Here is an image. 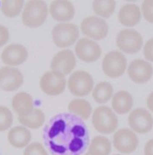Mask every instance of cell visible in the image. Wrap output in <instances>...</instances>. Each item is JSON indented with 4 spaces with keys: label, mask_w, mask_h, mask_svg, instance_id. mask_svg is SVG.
I'll use <instances>...</instances> for the list:
<instances>
[{
    "label": "cell",
    "mask_w": 153,
    "mask_h": 155,
    "mask_svg": "<svg viewBox=\"0 0 153 155\" xmlns=\"http://www.w3.org/2000/svg\"><path fill=\"white\" fill-rule=\"evenodd\" d=\"M50 147L57 155H77L84 149L87 134L82 124L59 120L48 130Z\"/></svg>",
    "instance_id": "cell-1"
},
{
    "label": "cell",
    "mask_w": 153,
    "mask_h": 155,
    "mask_svg": "<svg viewBox=\"0 0 153 155\" xmlns=\"http://www.w3.org/2000/svg\"><path fill=\"white\" fill-rule=\"evenodd\" d=\"M48 15L47 4L41 0H30L25 5L22 12L23 24L28 28H38L43 24Z\"/></svg>",
    "instance_id": "cell-2"
},
{
    "label": "cell",
    "mask_w": 153,
    "mask_h": 155,
    "mask_svg": "<svg viewBox=\"0 0 153 155\" xmlns=\"http://www.w3.org/2000/svg\"><path fill=\"white\" fill-rule=\"evenodd\" d=\"M92 124L95 129L103 134L115 132L119 125L118 117L108 106H99L92 114Z\"/></svg>",
    "instance_id": "cell-3"
},
{
    "label": "cell",
    "mask_w": 153,
    "mask_h": 155,
    "mask_svg": "<svg viewBox=\"0 0 153 155\" xmlns=\"http://www.w3.org/2000/svg\"><path fill=\"white\" fill-rule=\"evenodd\" d=\"M79 36V30L76 24L61 22L56 24L52 30V38L54 44L59 48L71 47Z\"/></svg>",
    "instance_id": "cell-4"
},
{
    "label": "cell",
    "mask_w": 153,
    "mask_h": 155,
    "mask_svg": "<svg viewBox=\"0 0 153 155\" xmlns=\"http://www.w3.org/2000/svg\"><path fill=\"white\" fill-rule=\"evenodd\" d=\"M127 62L125 55L120 52L114 50L104 56L102 68L104 74L112 78H116L124 74Z\"/></svg>",
    "instance_id": "cell-5"
},
{
    "label": "cell",
    "mask_w": 153,
    "mask_h": 155,
    "mask_svg": "<svg viewBox=\"0 0 153 155\" xmlns=\"http://www.w3.org/2000/svg\"><path fill=\"white\" fill-rule=\"evenodd\" d=\"M67 84L71 94L76 97H84L91 92L94 81L89 72L79 70L71 73Z\"/></svg>",
    "instance_id": "cell-6"
},
{
    "label": "cell",
    "mask_w": 153,
    "mask_h": 155,
    "mask_svg": "<svg viewBox=\"0 0 153 155\" xmlns=\"http://www.w3.org/2000/svg\"><path fill=\"white\" fill-rule=\"evenodd\" d=\"M116 45L126 54H136L142 48L143 37L135 29L125 28L117 35Z\"/></svg>",
    "instance_id": "cell-7"
},
{
    "label": "cell",
    "mask_w": 153,
    "mask_h": 155,
    "mask_svg": "<svg viewBox=\"0 0 153 155\" xmlns=\"http://www.w3.org/2000/svg\"><path fill=\"white\" fill-rule=\"evenodd\" d=\"M40 88L49 96H58L63 93L66 86L65 75L59 72L50 71L44 73L40 79Z\"/></svg>",
    "instance_id": "cell-8"
},
{
    "label": "cell",
    "mask_w": 153,
    "mask_h": 155,
    "mask_svg": "<svg viewBox=\"0 0 153 155\" xmlns=\"http://www.w3.org/2000/svg\"><path fill=\"white\" fill-rule=\"evenodd\" d=\"M113 143L115 149L121 153H132L138 148V139L132 129L121 128L115 132L113 137Z\"/></svg>",
    "instance_id": "cell-9"
},
{
    "label": "cell",
    "mask_w": 153,
    "mask_h": 155,
    "mask_svg": "<svg viewBox=\"0 0 153 155\" xmlns=\"http://www.w3.org/2000/svg\"><path fill=\"white\" fill-rule=\"evenodd\" d=\"M81 31L90 38L100 41L104 39L109 32V26L104 19L97 17L84 18L80 25Z\"/></svg>",
    "instance_id": "cell-10"
},
{
    "label": "cell",
    "mask_w": 153,
    "mask_h": 155,
    "mask_svg": "<svg viewBox=\"0 0 153 155\" xmlns=\"http://www.w3.org/2000/svg\"><path fill=\"white\" fill-rule=\"evenodd\" d=\"M128 124L133 132L149 133L153 127V117L145 109H135L128 116Z\"/></svg>",
    "instance_id": "cell-11"
},
{
    "label": "cell",
    "mask_w": 153,
    "mask_h": 155,
    "mask_svg": "<svg viewBox=\"0 0 153 155\" xmlns=\"http://www.w3.org/2000/svg\"><path fill=\"white\" fill-rule=\"evenodd\" d=\"M75 53L82 61L91 63L98 60L102 54V48L96 42L88 38L80 39L75 46Z\"/></svg>",
    "instance_id": "cell-12"
},
{
    "label": "cell",
    "mask_w": 153,
    "mask_h": 155,
    "mask_svg": "<svg viewBox=\"0 0 153 155\" xmlns=\"http://www.w3.org/2000/svg\"><path fill=\"white\" fill-rule=\"evenodd\" d=\"M23 83V75L20 70L11 67L0 68V89L5 91H14Z\"/></svg>",
    "instance_id": "cell-13"
},
{
    "label": "cell",
    "mask_w": 153,
    "mask_h": 155,
    "mask_svg": "<svg viewBox=\"0 0 153 155\" xmlns=\"http://www.w3.org/2000/svg\"><path fill=\"white\" fill-rule=\"evenodd\" d=\"M128 76L133 82L137 84H145L148 82L153 74L152 66L141 59L132 61L127 69Z\"/></svg>",
    "instance_id": "cell-14"
},
{
    "label": "cell",
    "mask_w": 153,
    "mask_h": 155,
    "mask_svg": "<svg viewBox=\"0 0 153 155\" xmlns=\"http://www.w3.org/2000/svg\"><path fill=\"white\" fill-rule=\"evenodd\" d=\"M76 57L71 50L65 49L57 53L51 61L52 71L67 75L76 67Z\"/></svg>",
    "instance_id": "cell-15"
},
{
    "label": "cell",
    "mask_w": 153,
    "mask_h": 155,
    "mask_svg": "<svg viewBox=\"0 0 153 155\" xmlns=\"http://www.w3.org/2000/svg\"><path fill=\"white\" fill-rule=\"evenodd\" d=\"M28 50L21 44L8 45L1 54L2 61L9 67H16L22 65L23 62L27 61Z\"/></svg>",
    "instance_id": "cell-16"
},
{
    "label": "cell",
    "mask_w": 153,
    "mask_h": 155,
    "mask_svg": "<svg viewBox=\"0 0 153 155\" xmlns=\"http://www.w3.org/2000/svg\"><path fill=\"white\" fill-rule=\"evenodd\" d=\"M49 12L54 20L62 22L71 21L75 16L74 6L67 0L53 1L50 5Z\"/></svg>",
    "instance_id": "cell-17"
},
{
    "label": "cell",
    "mask_w": 153,
    "mask_h": 155,
    "mask_svg": "<svg viewBox=\"0 0 153 155\" xmlns=\"http://www.w3.org/2000/svg\"><path fill=\"white\" fill-rule=\"evenodd\" d=\"M12 109L18 114V116H27L34 110L33 97L25 92H18L12 97Z\"/></svg>",
    "instance_id": "cell-18"
},
{
    "label": "cell",
    "mask_w": 153,
    "mask_h": 155,
    "mask_svg": "<svg viewBox=\"0 0 153 155\" xmlns=\"http://www.w3.org/2000/svg\"><path fill=\"white\" fill-rule=\"evenodd\" d=\"M118 18L122 25L126 27H133L140 21L141 11L137 5L126 4L120 9Z\"/></svg>",
    "instance_id": "cell-19"
},
{
    "label": "cell",
    "mask_w": 153,
    "mask_h": 155,
    "mask_svg": "<svg viewBox=\"0 0 153 155\" xmlns=\"http://www.w3.org/2000/svg\"><path fill=\"white\" fill-rule=\"evenodd\" d=\"M8 140L12 147L16 148H23L28 146L30 142L31 133L24 126H16L9 131Z\"/></svg>",
    "instance_id": "cell-20"
},
{
    "label": "cell",
    "mask_w": 153,
    "mask_h": 155,
    "mask_svg": "<svg viewBox=\"0 0 153 155\" xmlns=\"http://www.w3.org/2000/svg\"><path fill=\"white\" fill-rule=\"evenodd\" d=\"M133 105V98L126 91L116 92L112 99V108L119 115H124L131 110Z\"/></svg>",
    "instance_id": "cell-21"
},
{
    "label": "cell",
    "mask_w": 153,
    "mask_h": 155,
    "mask_svg": "<svg viewBox=\"0 0 153 155\" xmlns=\"http://www.w3.org/2000/svg\"><path fill=\"white\" fill-rule=\"evenodd\" d=\"M112 150L111 142L103 135L95 136L89 147V153L92 155H109Z\"/></svg>",
    "instance_id": "cell-22"
},
{
    "label": "cell",
    "mask_w": 153,
    "mask_h": 155,
    "mask_svg": "<svg viewBox=\"0 0 153 155\" xmlns=\"http://www.w3.org/2000/svg\"><path fill=\"white\" fill-rule=\"evenodd\" d=\"M45 120V115L40 109H34L33 112L27 116H18V121L22 126L32 129H37L42 127Z\"/></svg>",
    "instance_id": "cell-23"
},
{
    "label": "cell",
    "mask_w": 153,
    "mask_h": 155,
    "mask_svg": "<svg viewBox=\"0 0 153 155\" xmlns=\"http://www.w3.org/2000/svg\"><path fill=\"white\" fill-rule=\"evenodd\" d=\"M68 110L76 116H80L83 120H87L90 116L92 108L87 100L77 98L71 100L68 104Z\"/></svg>",
    "instance_id": "cell-24"
},
{
    "label": "cell",
    "mask_w": 153,
    "mask_h": 155,
    "mask_svg": "<svg viewBox=\"0 0 153 155\" xmlns=\"http://www.w3.org/2000/svg\"><path fill=\"white\" fill-rule=\"evenodd\" d=\"M114 94V89L109 82H100L92 91L93 99L98 104H105L109 102Z\"/></svg>",
    "instance_id": "cell-25"
},
{
    "label": "cell",
    "mask_w": 153,
    "mask_h": 155,
    "mask_svg": "<svg viewBox=\"0 0 153 155\" xmlns=\"http://www.w3.org/2000/svg\"><path fill=\"white\" fill-rule=\"evenodd\" d=\"M116 2L114 0H95L92 4L94 12L104 18L109 17L115 12Z\"/></svg>",
    "instance_id": "cell-26"
},
{
    "label": "cell",
    "mask_w": 153,
    "mask_h": 155,
    "mask_svg": "<svg viewBox=\"0 0 153 155\" xmlns=\"http://www.w3.org/2000/svg\"><path fill=\"white\" fill-rule=\"evenodd\" d=\"M23 7L22 0H2V12L8 17H17Z\"/></svg>",
    "instance_id": "cell-27"
},
{
    "label": "cell",
    "mask_w": 153,
    "mask_h": 155,
    "mask_svg": "<svg viewBox=\"0 0 153 155\" xmlns=\"http://www.w3.org/2000/svg\"><path fill=\"white\" fill-rule=\"evenodd\" d=\"M13 123V115L11 111L5 106H0V132L5 131Z\"/></svg>",
    "instance_id": "cell-28"
},
{
    "label": "cell",
    "mask_w": 153,
    "mask_h": 155,
    "mask_svg": "<svg viewBox=\"0 0 153 155\" xmlns=\"http://www.w3.org/2000/svg\"><path fill=\"white\" fill-rule=\"evenodd\" d=\"M23 155H48L44 146L40 142H34L26 147Z\"/></svg>",
    "instance_id": "cell-29"
},
{
    "label": "cell",
    "mask_w": 153,
    "mask_h": 155,
    "mask_svg": "<svg viewBox=\"0 0 153 155\" xmlns=\"http://www.w3.org/2000/svg\"><path fill=\"white\" fill-rule=\"evenodd\" d=\"M142 13L148 22L153 23V0H145L143 2Z\"/></svg>",
    "instance_id": "cell-30"
},
{
    "label": "cell",
    "mask_w": 153,
    "mask_h": 155,
    "mask_svg": "<svg viewBox=\"0 0 153 155\" xmlns=\"http://www.w3.org/2000/svg\"><path fill=\"white\" fill-rule=\"evenodd\" d=\"M144 56L147 61L153 62V38L147 41L144 46Z\"/></svg>",
    "instance_id": "cell-31"
},
{
    "label": "cell",
    "mask_w": 153,
    "mask_h": 155,
    "mask_svg": "<svg viewBox=\"0 0 153 155\" xmlns=\"http://www.w3.org/2000/svg\"><path fill=\"white\" fill-rule=\"evenodd\" d=\"M9 37H10V33L8 28L3 25H0V47L5 46L8 42Z\"/></svg>",
    "instance_id": "cell-32"
},
{
    "label": "cell",
    "mask_w": 153,
    "mask_h": 155,
    "mask_svg": "<svg viewBox=\"0 0 153 155\" xmlns=\"http://www.w3.org/2000/svg\"><path fill=\"white\" fill-rule=\"evenodd\" d=\"M145 155H153V139L149 140L145 146Z\"/></svg>",
    "instance_id": "cell-33"
},
{
    "label": "cell",
    "mask_w": 153,
    "mask_h": 155,
    "mask_svg": "<svg viewBox=\"0 0 153 155\" xmlns=\"http://www.w3.org/2000/svg\"><path fill=\"white\" fill-rule=\"evenodd\" d=\"M147 107L149 110L153 112V91L147 97Z\"/></svg>",
    "instance_id": "cell-34"
},
{
    "label": "cell",
    "mask_w": 153,
    "mask_h": 155,
    "mask_svg": "<svg viewBox=\"0 0 153 155\" xmlns=\"http://www.w3.org/2000/svg\"><path fill=\"white\" fill-rule=\"evenodd\" d=\"M84 155H92V154H91L90 153H89V152H88V153H85Z\"/></svg>",
    "instance_id": "cell-35"
},
{
    "label": "cell",
    "mask_w": 153,
    "mask_h": 155,
    "mask_svg": "<svg viewBox=\"0 0 153 155\" xmlns=\"http://www.w3.org/2000/svg\"><path fill=\"white\" fill-rule=\"evenodd\" d=\"M114 155H120V154H114Z\"/></svg>",
    "instance_id": "cell-36"
}]
</instances>
